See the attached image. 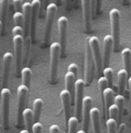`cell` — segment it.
Instances as JSON below:
<instances>
[{"mask_svg": "<svg viewBox=\"0 0 131 133\" xmlns=\"http://www.w3.org/2000/svg\"><path fill=\"white\" fill-rule=\"evenodd\" d=\"M19 133H30V132H29L26 129H23V130H22V131H21Z\"/></svg>", "mask_w": 131, "mask_h": 133, "instance_id": "44", "label": "cell"}, {"mask_svg": "<svg viewBox=\"0 0 131 133\" xmlns=\"http://www.w3.org/2000/svg\"><path fill=\"white\" fill-rule=\"evenodd\" d=\"M9 3L10 2L8 0H1L0 1V20L2 21L4 27H5V23H6Z\"/></svg>", "mask_w": 131, "mask_h": 133, "instance_id": "27", "label": "cell"}, {"mask_svg": "<svg viewBox=\"0 0 131 133\" xmlns=\"http://www.w3.org/2000/svg\"><path fill=\"white\" fill-rule=\"evenodd\" d=\"M57 12V6L55 3H49L46 7V25L44 30V44L47 46L50 42L51 32L54 19Z\"/></svg>", "mask_w": 131, "mask_h": 133, "instance_id": "5", "label": "cell"}, {"mask_svg": "<svg viewBox=\"0 0 131 133\" xmlns=\"http://www.w3.org/2000/svg\"><path fill=\"white\" fill-rule=\"evenodd\" d=\"M13 6L16 9V12H22L23 8V2L21 0H14L12 2Z\"/></svg>", "mask_w": 131, "mask_h": 133, "instance_id": "37", "label": "cell"}, {"mask_svg": "<svg viewBox=\"0 0 131 133\" xmlns=\"http://www.w3.org/2000/svg\"><path fill=\"white\" fill-rule=\"evenodd\" d=\"M121 56L123 59V63L124 70L127 72L129 77H131V50L127 47L124 48L121 52Z\"/></svg>", "mask_w": 131, "mask_h": 133, "instance_id": "21", "label": "cell"}, {"mask_svg": "<svg viewBox=\"0 0 131 133\" xmlns=\"http://www.w3.org/2000/svg\"><path fill=\"white\" fill-rule=\"evenodd\" d=\"M128 84H129V87H130V91L131 90V77L128 78Z\"/></svg>", "mask_w": 131, "mask_h": 133, "instance_id": "42", "label": "cell"}, {"mask_svg": "<svg viewBox=\"0 0 131 133\" xmlns=\"http://www.w3.org/2000/svg\"><path fill=\"white\" fill-rule=\"evenodd\" d=\"M22 12L24 16V37L30 36V24L32 16V5L30 2H25L23 4Z\"/></svg>", "mask_w": 131, "mask_h": 133, "instance_id": "16", "label": "cell"}, {"mask_svg": "<svg viewBox=\"0 0 131 133\" xmlns=\"http://www.w3.org/2000/svg\"><path fill=\"white\" fill-rule=\"evenodd\" d=\"M61 48L58 42H54L50 45V70L49 81L52 84H56L58 77L59 61L60 57Z\"/></svg>", "mask_w": 131, "mask_h": 133, "instance_id": "2", "label": "cell"}, {"mask_svg": "<svg viewBox=\"0 0 131 133\" xmlns=\"http://www.w3.org/2000/svg\"><path fill=\"white\" fill-rule=\"evenodd\" d=\"M93 99L90 96H86L83 98V111H82V120H83V130L86 133L89 132L90 121V111L92 109Z\"/></svg>", "mask_w": 131, "mask_h": 133, "instance_id": "11", "label": "cell"}, {"mask_svg": "<svg viewBox=\"0 0 131 133\" xmlns=\"http://www.w3.org/2000/svg\"><path fill=\"white\" fill-rule=\"evenodd\" d=\"M33 39L30 36L24 37V44H23V65H25L28 63L30 56V49L31 43Z\"/></svg>", "mask_w": 131, "mask_h": 133, "instance_id": "24", "label": "cell"}, {"mask_svg": "<svg viewBox=\"0 0 131 133\" xmlns=\"http://www.w3.org/2000/svg\"><path fill=\"white\" fill-rule=\"evenodd\" d=\"M42 106H43V101L41 98H35L33 101V111L35 122H39V121Z\"/></svg>", "mask_w": 131, "mask_h": 133, "instance_id": "25", "label": "cell"}, {"mask_svg": "<svg viewBox=\"0 0 131 133\" xmlns=\"http://www.w3.org/2000/svg\"><path fill=\"white\" fill-rule=\"evenodd\" d=\"M13 61V54L11 52H6L3 54L2 57V64H3V70H2V87L6 88L9 78L10 68Z\"/></svg>", "mask_w": 131, "mask_h": 133, "instance_id": "13", "label": "cell"}, {"mask_svg": "<svg viewBox=\"0 0 131 133\" xmlns=\"http://www.w3.org/2000/svg\"><path fill=\"white\" fill-rule=\"evenodd\" d=\"M60 99H61V102H62V106H63L64 116H65L66 124V127H67L68 122L70 118V113H71L72 98H71L70 93L66 89L63 90L60 92Z\"/></svg>", "mask_w": 131, "mask_h": 133, "instance_id": "17", "label": "cell"}, {"mask_svg": "<svg viewBox=\"0 0 131 133\" xmlns=\"http://www.w3.org/2000/svg\"><path fill=\"white\" fill-rule=\"evenodd\" d=\"M108 115H109V118H112L116 120L117 122L118 121V115H119V110L117 106L115 104H113L108 109L107 111Z\"/></svg>", "mask_w": 131, "mask_h": 133, "instance_id": "32", "label": "cell"}, {"mask_svg": "<svg viewBox=\"0 0 131 133\" xmlns=\"http://www.w3.org/2000/svg\"><path fill=\"white\" fill-rule=\"evenodd\" d=\"M130 93H131V90H130Z\"/></svg>", "mask_w": 131, "mask_h": 133, "instance_id": "47", "label": "cell"}, {"mask_svg": "<svg viewBox=\"0 0 131 133\" xmlns=\"http://www.w3.org/2000/svg\"><path fill=\"white\" fill-rule=\"evenodd\" d=\"M23 121L26 130L30 133H33V126L34 125V115L32 109L26 108L23 111Z\"/></svg>", "mask_w": 131, "mask_h": 133, "instance_id": "20", "label": "cell"}, {"mask_svg": "<svg viewBox=\"0 0 131 133\" xmlns=\"http://www.w3.org/2000/svg\"><path fill=\"white\" fill-rule=\"evenodd\" d=\"M13 20L16 26L21 27L24 26V16L22 12H16L13 14Z\"/></svg>", "mask_w": 131, "mask_h": 133, "instance_id": "31", "label": "cell"}, {"mask_svg": "<svg viewBox=\"0 0 131 133\" xmlns=\"http://www.w3.org/2000/svg\"><path fill=\"white\" fill-rule=\"evenodd\" d=\"M88 43L90 44V49H91V51H92V54L93 56L97 74L99 76L102 72L103 67V57H102L101 51H100L99 40L97 36H93L89 39Z\"/></svg>", "mask_w": 131, "mask_h": 133, "instance_id": "8", "label": "cell"}, {"mask_svg": "<svg viewBox=\"0 0 131 133\" xmlns=\"http://www.w3.org/2000/svg\"><path fill=\"white\" fill-rule=\"evenodd\" d=\"M42 125L39 122H35L33 126V133H42Z\"/></svg>", "mask_w": 131, "mask_h": 133, "instance_id": "36", "label": "cell"}, {"mask_svg": "<svg viewBox=\"0 0 131 133\" xmlns=\"http://www.w3.org/2000/svg\"><path fill=\"white\" fill-rule=\"evenodd\" d=\"M76 81V76L69 71H67L65 75L66 90H67L72 98V104H75V84Z\"/></svg>", "mask_w": 131, "mask_h": 133, "instance_id": "18", "label": "cell"}, {"mask_svg": "<svg viewBox=\"0 0 131 133\" xmlns=\"http://www.w3.org/2000/svg\"><path fill=\"white\" fill-rule=\"evenodd\" d=\"M12 34L13 36H16V35H21V36H24V30L23 27L21 26H15L12 29Z\"/></svg>", "mask_w": 131, "mask_h": 133, "instance_id": "35", "label": "cell"}, {"mask_svg": "<svg viewBox=\"0 0 131 133\" xmlns=\"http://www.w3.org/2000/svg\"><path fill=\"white\" fill-rule=\"evenodd\" d=\"M84 30L86 33H90L92 31V11H91V1L83 0L81 1Z\"/></svg>", "mask_w": 131, "mask_h": 133, "instance_id": "12", "label": "cell"}, {"mask_svg": "<svg viewBox=\"0 0 131 133\" xmlns=\"http://www.w3.org/2000/svg\"><path fill=\"white\" fill-rule=\"evenodd\" d=\"M79 122L76 116L70 117L67 125L68 133H77V127Z\"/></svg>", "mask_w": 131, "mask_h": 133, "instance_id": "29", "label": "cell"}, {"mask_svg": "<svg viewBox=\"0 0 131 133\" xmlns=\"http://www.w3.org/2000/svg\"><path fill=\"white\" fill-rule=\"evenodd\" d=\"M108 133H117V122L112 118H108L106 122Z\"/></svg>", "mask_w": 131, "mask_h": 133, "instance_id": "33", "label": "cell"}, {"mask_svg": "<svg viewBox=\"0 0 131 133\" xmlns=\"http://www.w3.org/2000/svg\"><path fill=\"white\" fill-rule=\"evenodd\" d=\"M2 26H3V25H2V21L0 20V34H1V32H2Z\"/></svg>", "mask_w": 131, "mask_h": 133, "instance_id": "43", "label": "cell"}, {"mask_svg": "<svg viewBox=\"0 0 131 133\" xmlns=\"http://www.w3.org/2000/svg\"><path fill=\"white\" fill-rule=\"evenodd\" d=\"M98 86L99 91L103 94L104 90H106L107 88H109V83L108 81L105 77H100L98 79Z\"/></svg>", "mask_w": 131, "mask_h": 133, "instance_id": "34", "label": "cell"}, {"mask_svg": "<svg viewBox=\"0 0 131 133\" xmlns=\"http://www.w3.org/2000/svg\"><path fill=\"white\" fill-rule=\"evenodd\" d=\"M125 128H126V125L125 123H121L119 125V128H118V133H123L125 130Z\"/></svg>", "mask_w": 131, "mask_h": 133, "instance_id": "41", "label": "cell"}, {"mask_svg": "<svg viewBox=\"0 0 131 133\" xmlns=\"http://www.w3.org/2000/svg\"><path fill=\"white\" fill-rule=\"evenodd\" d=\"M103 67H108L110 64L112 48L113 47V39L112 35H106L103 38Z\"/></svg>", "mask_w": 131, "mask_h": 133, "instance_id": "15", "label": "cell"}, {"mask_svg": "<svg viewBox=\"0 0 131 133\" xmlns=\"http://www.w3.org/2000/svg\"><path fill=\"white\" fill-rule=\"evenodd\" d=\"M30 92V89L23 85L21 84L18 87L17 89V98H18V108H17V127L21 128L23 125V111L26 109V99Z\"/></svg>", "mask_w": 131, "mask_h": 133, "instance_id": "3", "label": "cell"}, {"mask_svg": "<svg viewBox=\"0 0 131 133\" xmlns=\"http://www.w3.org/2000/svg\"><path fill=\"white\" fill-rule=\"evenodd\" d=\"M102 95L104 101V110L105 112H107L109 108L113 104V101H114V92L111 88H107Z\"/></svg>", "mask_w": 131, "mask_h": 133, "instance_id": "23", "label": "cell"}, {"mask_svg": "<svg viewBox=\"0 0 131 133\" xmlns=\"http://www.w3.org/2000/svg\"><path fill=\"white\" fill-rule=\"evenodd\" d=\"M11 91L8 88H4L1 91V102L2 110V123L4 129H7L9 124Z\"/></svg>", "mask_w": 131, "mask_h": 133, "instance_id": "9", "label": "cell"}, {"mask_svg": "<svg viewBox=\"0 0 131 133\" xmlns=\"http://www.w3.org/2000/svg\"><path fill=\"white\" fill-rule=\"evenodd\" d=\"M114 104L117 106L118 110H119V115H118V121L117 123L120 125V122L122 118V115H123V107H124V97L122 95H117L115 96L114 98Z\"/></svg>", "mask_w": 131, "mask_h": 133, "instance_id": "28", "label": "cell"}, {"mask_svg": "<svg viewBox=\"0 0 131 133\" xmlns=\"http://www.w3.org/2000/svg\"><path fill=\"white\" fill-rule=\"evenodd\" d=\"M90 121L93 125L94 133H101L100 129V114L97 108H92L90 111Z\"/></svg>", "mask_w": 131, "mask_h": 133, "instance_id": "19", "label": "cell"}, {"mask_svg": "<svg viewBox=\"0 0 131 133\" xmlns=\"http://www.w3.org/2000/svg\"><path fill=\"white\" fill-rule=\"evenodd\" d=\"M58 30H59V43L61 48L60 57H66V43H67V28L68 19L66 16H61L58 19Z\"/></svg>", "mask_w": 131, "mask_h": 133, "instance_id": "10", "label": "cell"}, {"mask_svg": "<svg viewBox=\"0 0 131 133\" xmlns=\"http://www.w3.org/2000/svg\"><path fill=\"white\" fill-rule=\"evenodd\" d=\"M130 5H131V1H130Z\"/></svg>", "mask_w": 131, "mask_h": 133, "instance_id": "46", "label": "cell"}, {"mask_svg": "<svg viewBox=\"0 0 131 133\" xmlns=\"http://www.w3.org/2000/svg\"><path fill=\"white\" fill-rule=\"evenodd\" d=\"M85 81L83 79H77L75 84V113L76 117L81 122L82 111H83V93L85 88Z\"/></svg>", "mask_w": 131, "mask_h": 133, "instance_id": "6", "label": "cell"}, {"mask_svg": "<svg viewBox=\"0 0 131 133\" xmlns=\"http://www.w3.org/2000/svg\"><path fill=\"white\" fill-rule=\"evenodd\" d=\"M68 71L72 72V73H73L76 76H77V74H78V66H77L76 64H74V63L70 64L68 66Z\"/></svg>", "mask_w": 131, "mask_h": 133, "instance_id": "38", "label": "cell"}, {"mask_svg": "<svg viewBox=\"0 0 131 133\" xmlns=\"http://www.w3.org/2000/svg\"><path fill=\"white\" fill-rule=\"evenodd\" d=\"M23 44L24 36L21 35H16L13 36V46L15 54V66L16 76L21 74L23 66Z\"/></svg>", "mask_w": 131, "mask_h": 133, "instance_id": "4", "label": "cell"}, {"mask_svg": "<svg viewBox=\"0 0 131 133\" xmlns=\"http://www.w3.org/2000/svg\"><path fill=\"white\" fill-rule=\"evenodd\" d=\"M95 65L93 56L90 46V44L86 39V50H85V70H84V81L85 84L89 86L91 84L93 78V67Z\"/></svg>", "mask_w": 131, "mask_h": 133, "instance_id": "7", "label": "cell"}, {"mask_svg": "<svg viewBox=\"0 0 131 133\" xmlns=\"http://www.w3.org/2000/svg\"><path fill=\"white\" fill-rule=\"evenodd\" d=\"M110 19L112 36L113 39V50L118 51L120 42V10L113 8L110 11Z\"/></svg>", "mask_w": 131, "mask_h": 133, "instance_id": "1", "label": "cell"}, {"mask_svg": "<svg viewBox=\"0 0 131 133\" xmlns=\"http://www.w3.org/2000/svg\"><path fill=\"white\" fill-rule=\"evenodd\" d=\"M31 5H32V16H31V24H30V36L33 41H35L38 16L41 7V2L39 0H33L31 2Z\"/></svg>", "mask_w": 131, "mask_h": 133, "instance_id": "14", "label": "cell"}, {"mask_svg": "<svg viewBox=\"0 0 131 133\" xmlns=\"http://www.w3.org/2000/svg\"><path fill=\"white\" fill-rule=\"evenodd\" d=\"M21 77L22 82L23 85L26 86L29 89L31 85V79H32V70L30 67L25 66L21 70Z\"/></svg>", "mask_w": 131, "mask_h": 133, "instance_id": "26", "label": "cell"}, {"mask_svg": "<svg viewBox=\"0 0 131 133\" xmlns=\"http://www.w3.org/2000/svg\"><path fill=\"white\" fill-rule=\"evenodd\" d=\"M103 77H105L106 78V80L108 81L109 83V88H113V70L108 66L106 68H103Z\"/></svg>", "mask_w": 131, "mask_h": 133, "instance_id": "30", "label": "cell"}, {"mask_svg": "<svg viewBox=\"0 0 131 133\" xmlns=\"http://www.w3.org/2000/svg\"><path fill=\"white\" fill-rule=\"evenodd\" d=\"M77 133H86V132H84V131L82 129V130H79V131H78V132H77Z\"/></svg>", "mask_w": 131, "mask_h": 133, "instance_id": "45", "label": "cell"}, {"mask_svg": "<svg viewBox=\"0 0 131 133\" xmlns=\"http://www.w3.org/2000/svg\"><path fill=\"white\" fill-rule=\"evenodd\" d=\"M128 74L124 69H121L117 73V80H118V90L119 94L122 95L124 93L125 88H126V83L127 81Z\"/></svg>", "mask_w": 131, "mask_h": 133, "instance_id": "22", "label": "cell"}, {"mask_svg": "<svg viewBox=\"0 0 131 133\" xmlns=\"http://www.w3.org/2000/svg\"><path fill=\"white\" fill-rule=\"evenodd\" d=\"M97 1H91V11H92V16L94 18L97 15Z\"/></svg>", "mask_w": 131, "mask_h": 133, "instance_id": "39", "label": "cell"}, {"mask_svg": "<svg viewBox=\"0 0 131 133\" xmlns=\"http://www.w3.org/2000/svg\"><path fill=\"white\" fill-rule=\"evenodd\" d=\"M49 130V133H60V127L57 125H52Z\"/></svg>", "mask_w": 131, "mask_h": 133, "instance_id": "40", "label": "cell"}]
</instances>
